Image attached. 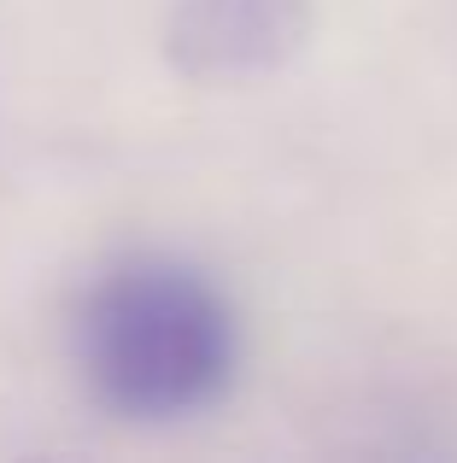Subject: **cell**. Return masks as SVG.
Returning <instances> with one entry per match:
<instances>
[{
    "instance_id": "1",
    "label": "cell",
    "mask_w": 457,
    "mask_h": 463,
    "mask_svg": "<svg viewBox=\"0 0 457 463\" xmlns=\"http://www.w3.org/2000/svg\"><path fill=\"white\" fill-rule=\"evenodd\" d=\"M77 375L124 422H182L211 411L240 375V311L200 264L129 252L77 306Z\"/></svg>"
}]
</instances>
